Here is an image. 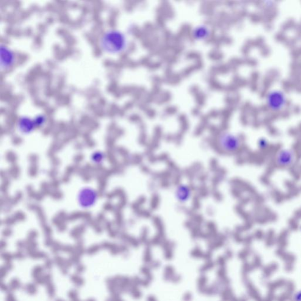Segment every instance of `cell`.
<instances>
[{"label": "cell", "instance_id": "1", "mask_svg": "<svg viewBox=\"0 0 301 301\" xmlns=\"http://www.w3.org/2000/svg\"><path fill=\"white\" fill-rule=\"evenodd\" d=\"M128 41L124 33L116 29L106 31L100 40V46L105 52L117 54L123 52L127 47Z\"/></svg>", "mask_w": 301, "mask_h": 301}, {"label": "cell", "instance_id": "2", "mask_svg": "<svg viewBox=\"0 0 301 301\" xmlns=\"http://www.w3.org/2000/svg\"><path fill=\"white\" fill-rule=\"evenodd\" d=\"M217 144L224 152L233 154L241 148L242 140L237 134L225 131L219 134L217 138Z\"/></svg>", "mask_w": 301, "mask_h": 301}, {"label": "cell", "instance_id": "3", "mask_svg": "<svg viewBox=\"0 0 301 301\" xmlns=\"http://www.w3.org/2000/svg\"><path fill=\"white\" fill-rule=\"evenodd\" d=\"M295 152L290 148H283L277 151L275 156L276 165L282 168H290L296 162Z\"/></svg>", "mask_w": 301, "mask_h": 301}, {"label": "cell", "instance_id": "4", "mask_svg": "<svg viewBox=\"0 0 301 301\" xmlns=\"http://www.w3.org/2000/svg\"><path fill=\"white\" fill-rule=\"evenodd\" d=\"M268 107L273 111H280L284 108L286 103L285 95L279 91H272L266 97Z\"/></svg>", "mask_w": 301, "mask_h": 301}, {"label": "cell", "instance_id": "5", "mask_svg": "<svg viewBox=\"0 0 301 301\" xmlns=\"http://www.w3.org/2000/svg\"><path fill=\"white\" fill-rule=\"evenodd\" d=\"M15 57L11 50L7 46L1 44L0 46L1 70H7L14 63Z\"/></svg>", "mask_w": 301, "mask_h": 301}, {"label": "cell", "instance_id": "6", "mask_svg": "<svg viewBox=\"0 0 301 301\" xmlns=\"http://www.w3.org/2000/svg\"><path fill=\"white\" fill-rule=\"evenodd\" d=\"M192 192L190 186L185 184H180L174 190V197L181 203H185L190 201Z\"/></svg>", "mask_w": 301, "mask_h": 301}, {"label": "cell", "instance_id": "7", "mask_svg": "<svg viewBox=\"0 0 301 301\" xmlns=\"http://www.w3.org/2000/svg\"><path fill=\"white\" fill-rule=\"evenodd\" d=\"M211 35V29L205 24H199L192 30V38L197 41H203L208 40Z\"/></svg>", "mask_w": 301, "mask_h": 301}, {"label": "cell", "instance_id": "8", "mask_svg": "<svg viewBox=\"0 0 301 301\" xmlns=\"http://www.w3.org/2000/svg\"><path fill=\"white\" fill-rule=\"evenodd\" d=\"M18 125L20 129L23 133H29L35 126L34 120L26 116H23L19 120Z\"/></svg>", "mask_w": 301, "mask_h": 301}, {"label": "cell", "instance_id": "9", "mask_svg": "<svg viewBox=\"0 0 301 301\" xmlns=\"http://www.w3.org/2000/svg\"><path fill=\"white\" fill-rule=\"evenodd\" d=\"M258 146L260 150H267L269 147V141L264 138H262L258 140Z\"/></svg>", "mask_w": 301, "mask_h": 301}, {"label": "cell", "instance_id": "10", "mask_svg": "<svg viewBox=\"0 0 301 301\" xmlns=\"http://www.w3.org/2000/svg\"><path fill=\"white\" fill-rule=\"evenodd\" d=\"M45 121H46L45 116L42 115L37 116V117L34 120L35 125H38V126L42 125L45 122Z\"/></svg>", "mask_w": 301, "mask_h": 301}, {"label": "cell", "instance_id": "11", "mask_svg": "<svg viewBox=\"0 0 301 301\" xmlns=\"http://www.w3.org/2000/svg\"><path fill=\"white\" fill-rule=\"evenodd\" d=\"M295 297V301H301V291L299 292L298 294H296Z\"/></svg>", "mask_w": 301, "mask_h": 301}, {"label": "cell", "instance_id": "12", "mask_svg": "<svg viewBox=\"0 0 301 301\" xmlns=\"http://www.w3.org/2000/svg\"><path fill=\"white\" fill-rule=\"evenodd\" d=\"M299 229H300V231L301 232V224L300 225V226H299Z\"/></svg>", "mask_w": 301, "mask_h": 301}]
</instances>
